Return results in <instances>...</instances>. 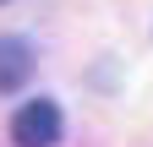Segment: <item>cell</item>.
I'll return each mask as SVG.
<instances>
[{"label":"cell","instance_id":"obj_1","mask_svg":"<svg viewBox=\"0 0 153 147\" xmlns=\"http://www.w3.org/2000/svg\"><path fill=\"white\" fill-rule=\"evenodd\" d=\"M11 142L16 147H55L60 142V104L55 98H27L11 115Z\"/></svg>","mask_w":153,"mask_h":147},{"label":"cell","instance_id":"obj_2","mask_svg":"<svg viewBox=\"0 0 153 147\" xmlns=\"http://www.w3.org/2000/svg\"><path fill=\"white\" fill-rule=\"evenodd\" d=\"M33 76V49L22 38H0V93H16Z\"/></svg>","mask_w":153,"mask_h":147}]
</instances>
